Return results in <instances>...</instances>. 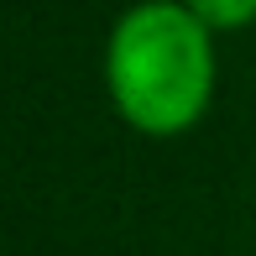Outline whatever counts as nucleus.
I'll use <instances>...</instances> for the list:
<instances>
[{"label": "nucleus", "instance_id": "obj_2", "mask_svg": "<svg viewBox=\"0 0 256 256\" xmlns=\"http://www.w3.org/2000/svg\"><path fill=\"white\" fill-rule=\"evenodd\" d=\"M209 32H236L256 21V0H183Z\"/></svg>", "mask_w": 256, "mask_h": 256}, {"label": "nucleus", "instance_id": "obj_1", "mask_svg": "<svg viewBox=\"0 0 256 256\" xmlns=\"http://www.w3.org/2000/svg\"><path fill=\"white\" fill-rule=\"evenodd\" d=\"M110 100L142 136H178L209 110L214 42L183 0H142L110 32L104 48Z\"/></svg>", "mask_w": 256, "mask_h": 256}]
</instances>
